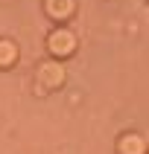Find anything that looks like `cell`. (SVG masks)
<instances>
[{"instance_id":"7a4b0ae2","label":"cell","mask_w":149,"mask_h":154,"mask_svg":"<svg viewBox=\"0 0 149 154\" xmlns=\"http://www.w3.org/2000/svg\"><path fill=\"white\" fill-rule=\"evenodd\" d=\"M120 151L123 154H143L146 148H143V140H140V137H126L120 143Z\"/></svg>"},{"instance_id":"6da1fadb","label":"cell","mask_w":149,"mask_h":154,"mask_svg":"<svg viewBox=\"0 0 149 154\" xmlns=\"http://www.w3.org/2000/svg\"><path fill=\"white\" fill-rule=\"evenodd\" d=\"M50 47L56 52H67V50H73V35H67V32H56L53 35V41H50Z\"/></svg>"}]
</instances>
